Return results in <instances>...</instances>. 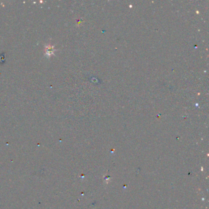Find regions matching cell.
Instances as JSON below:
<instances>
[{
  "label": "cell",
  "instance_id": "cell-1",
  "mask_svg": "<svg viewBox=\"0 0 209 209\" xmlns=\"http://www.w3.org/2000/svg\"><path fill=\"white\" fill-rule=\"evenodd\" d=\"M53 52H54V49H53V47L52 46H48L46 47V55L50 56V55L52 54H53Z\"/></svg>",
  "mask_w": 209,
  "mask_h": 209
}]
</instances>
